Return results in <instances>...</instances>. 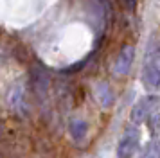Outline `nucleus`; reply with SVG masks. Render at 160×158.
Instances as JSON below:
<instances>
[{
  "instance_id": "0eeeda50",
  "label": "nucleus",
  "mask_w": 160,
  "mask_h": 158,
  "mask_svg": "<svg viewBox=\"0 0 160 158\" xmlns=\"http://www.w3.org/2000/svg\"><path fill=\"white\" fill-rule=\"evenodd\" d=\"M140 158H160V138H153L146 144Z\"/></svg>"
},
{
  "instance_id": "20e7f679",
  "label": "nucleus",
  "mask_w": 160,
  "mask_h": 158,
  "mask_svg": "<svg viewBox=\"0 0 160 158\" xmlns=\"http://www.w3.org/2000/svg\"><path fill=\"white\" fill-rule=\"evenodd\" d=\"M133 59H135V47L126 45V47L119 52L115 63H113V72H115L117 76H126V74L131 70Z\"/></svg>"
},
{
  "instance_id": "f257e3e1",
  "label": "nucleus",
  "mask_w": 160,
  "mask_h": 158,
  "mask_svg": "<svg viewBox=\"0 0 160 158\" xmlns=\"http://www.w3.org/2000/svg\"><path fill=\"white\" fill-rule=\"evenodd\" d=\"M142 83L148 90L160 86V43L151 38L142 63Z\"/></svg>"
},
{
  "instance_id": "39448f33",
  "label": "nucleus",
  "mask_w": 160,
  "mask_h": 158,
  "mask_svg": "<svg viewBox=\"0 0 160 158\" xmlns=\"http://www.w3.org/2000/svg\"><path fill=\"white\" fill-rule=\"evenodd\" d=\"M95 97L101 102V106L104 108H110L113 104V93H112V88L106 83H99L95 86Z\"/></svg>"
},
{
  "instance_id": "7ed1b4c3",
  "label": "nucleus",
  "mask_w": 160,
  "mask_h": 158,
  "mask_svg": "<svg viewBox=\"0 0 160 158\" xmlns=\"http://www.w3.org/2000/svg\"><path fill=\"white\" fill-rule=\"evenodd\" d=\"M138 142H140V131H138V128L135 124L128 126L124 129L119 144H117V158H131L138 147Z\"/></svg>"
},
{
  "instance_id": "f03ea898",
  "label": "nucleus",
  "mask_w": 160,
  "mask_h": 158,
  "mask_svg": "<svg viewBox=\"0 0 160 158\" xmlns=\"http://www.w3.org/2000/svg\"><path fill=\"white\" fill-rule=\"evenodd\" d=\"M160 108V97L158 95H146L142 99H138L135 102V106L131 108L130 119L133 124H142L149 119V115Z\"/></svg>"
},
{
  "instance_id": "423d86ee",
  "label": "nucleus",
  "mask_w": 160,
  "mask_h": 158,
  "mask_svg": "<svg viewBox=\"0 0 160 158\" xmlns=\"http://www.w3.org/2000/svg\"><path fill=\"white\" fill-rule=\"evenodd\" d=\"M68 131H70L74 140H83L88 133V124L83 119H72L68 124Z\"/></svg>"
},
{
  "instance_id": "6e6552de",
  "label": "nucleus",
  "mask_w": 160,
  "mask_h": 158,
  "mask_svg": "<svg viewBox=\"0 0 160 158\" xmlns=\"http://www.w3.org/2000/svg\"><path fill=\"white\" fill-rule=\"evenodd\" d=\"M146 122H149V126H151L153 131H160V108H157V110L149 115V119Z\"/></svg>"
}]
</instances>
